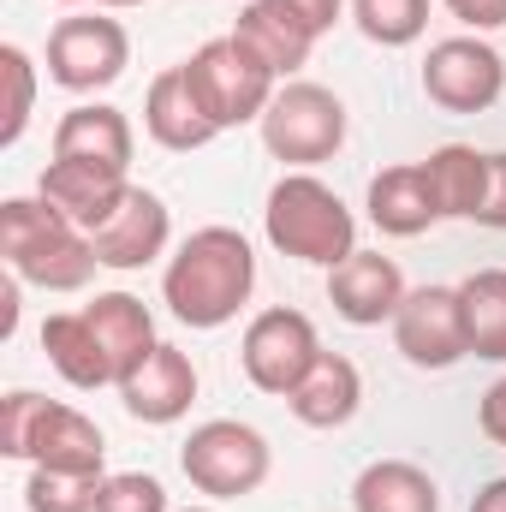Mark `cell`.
<instances>
[{
	"mask_svg": "<svg viewBox=\"0 0 506 512\" xmlns=\"http://www.w3.org/2000/svg\"><path fill=\"white\" fill-rule=\"evenodd\" d=\"M256 292V251L239 227H197L167 256L161 298L185 328H227Z\"/></svg>",
	"mask_w": 506,
	"mask_h": 512,
	"instance_id": "1",
	"label": "cell"
},
{
	"mask_svg": "<svg viewBox=\"0 0 506 512\" xmlns=\"http://www.w3.org/2000/svg\"><path fill=\"white\" fill-rule=\"evenodd\" d=\"M0 262L42 292H78L102 268L96 239L84 227H72L48 197H6L0 203Z\"/></svg>",
	"mask_w": 506,
	"mask_h": 512,
	"instance_id": "2",
	"label": "cell"
},
{
	"mask_svg": "<svg viewBox=\"0 0 506 512\" xmlns=\"http://www.w3.org/2000/svg\"><path fill=\"white\" fill-rule=\"evenodd\" d=\"M262 233L268 245L292 262H316V268H340L358 251V221L340 203V191H328L316 173H286L268 191L262 209Z\"/></svg>",
	"mask_w": 506,
	"mask_h": 512,
	"instance_id": "3",
	"label": "cell"
},
{
	"mask_svg": "<svg viewBox=\"0 0 506 512\" xmlns=\"http://www.w3.org/2000/svg\"><path fill=\"white\" fill-rule=\"evenodd\" d=\"M268 465H274V453H268L262 429L239 423V417H209L179 447V471L191 477V489L197 495H215V501H245V495H256L268 483Z\"/></svg>",
	"mask_w": 506,
	"mask_h": 512,
	"instance_id": "4",
	"label": "cell"
},
{
	"mask_svg": "<svg viewBox=\"0 0 506 512\" xmlns=\"http://www.w3.org/2000/svg\"><path fill=\"white\" fill-rule=\"evenodd\" d=\"M185 78H191L203 114L215 120V131L251 126V120L268 114V102H274V72L256 60L239 36H215V42H203V48L185 60Z\"/></svg>",
	"mask_w": 506,
	"mask_h": 512,
	"instance_id": "5",
	"label": "cell"
},
{
	"mask_svg": "<svg viewBox=\"0 0 506 512\" xmlns=\"http://www.w3.org/2000/svg\"><path fill=\"white\" fill-rule=\"evenodd\" d=\"M262 126V143L274 161H286L292 173L316 167V161H334L340 143H346V102L322 84H280L268 114L256 120Z\"/></svg>",
	"mask_w": 506,
	"mask_h": 512,
	"instance_id": "6",
	"label": "cell"
},
{
	"mask_svg": "<svg viewBox=\"0 0 506 512\" xmlns=\"http://www.w3.org/2000/svg\"><path fill=\"white\" fill-rule=\"evenodd\" d=\"M131 66V36L108 12H72L48 30V78L72 96H96L120 84Z\"/></svg>",
	"mask_w": 506,
	"mask_h": 512,
	"instance_id": "7",
	"label": "cell"
},
{
	"mask_svg": "<svg viewBox=\"0 0 506 512\" xmlns=\"http://www.w3.org/2000/svg\"><path fill=\"white\" fill-rule=\"evenodd\" d=\"M239 358H245V376H251L256 393L292 399V393H298V382H304V376L316 370V358H322L316 322H310L304 310H292V304H274V310L251 316Z\"/></svg>",
	"mask_w": 506,
	"mask_h": 512,
	"instance_id": "8",
	"label": "cell"
},
{
	"mask_svg": "<svg viewBox=\"0 0 506 512\" xmlns=\"http://www.w3.org/2000/svg\"><path fill=\"white\" fill-rule=\"evenodd\" d=\"M506 90V60L483 36H447L423 60V96L447 114H489Z\"/></svg>",
	"mask_w": 506,
	"mask_h": 512,
	"instance_id": "9",
	"label": "cell"
},
{
	"mask_svg": "<svg viewBox=\"0 0 506 512\" xmlns=\"http://www.w3.org/2000/svg\"><path fill=\"white\" fill-rule=\"evenodd\" d=\"M393 346L417 370H453L459 358H471L459 286H411L405 304H399V316H393Z\"/></svg>",
	"mask_w": 506,
	"mask_h": 512,
	"instance_id": "10",
	"label": "cell"
},
{
	"mask_svg": "<svg viewBox=\"0 0 506 512\" xmlns=\"http://www.w3.org/2000/svg\"><path fill=\"white\" fill-rule=\"evenodd\" d=\"M131 179L120 167H102V161H66V155H54L48 167H42V179H36V197H48L72 227H84V233H96V227H108L114 221V209L126 203Z\"/></svg>",
	"mask_w": 506,
	"mask_h": 512,
	"instance_id": "11",
	"label": "cell"
},
{
	"mask_svg": "<svg viewBox=\"0 0 506 512\" xmlns=\"http://www.w3.org/2000/svg\"><path fill=\"white\" fill-rule=\"evenodd\" d=\"M328 304L352 328H381L405 304V274L381 251H352L340 268H328Z\"/></svg>",
	"mask_w": 506,
	"mask_h": 512,
	"instance_id": "12",
	"label": "cell"
},
{
	"mask_svg": "<svg viewBox=\"0 0 506 512\" xmlns=\"http://www.w3.org/2000/svg\"><path fill=\"white\" fill-rule=\"evenodd\" d=\"M30 465L66 471V477H108V441L78 405L48 399L36 429H30Z\"/></svg>",
	"mask_w": 506,
	"mask_h": 512,
	"instance_id": "13",
	"label": "cell"
},
{
	"mask_svg": "<svg viewBox=\"0 0 506 512\" xmlns=\"http://www.w3.org/2000/svg\"><path fill=\"white\" fill-rule=\"evenodd\" d=\"M120 399L137 423H179L197 399V364L179 352V346H155L126 382H120Z\"/></svg>",
	"mask_w": 506,
	"mask_h": 512,
	"instance_id": "14",
	"label": "cell"
},
{
	"mask_svg": "<svg viewBox=\"0 0 506 512\" xmlns=\"http://www.w3.org/2000/svg\"><path fill=\"white\" fill-rule=\"evenodd\" d=\"M90 239H96L102 268H143V262H155V256L167 251V239H173V215H167V203H161L155 191L131 185L126 203L114 209V221L96 227Z\"/></svg>",
	"mask_w": 506,
	"mask_h": 512,
	"instance_id": "15",
	"label": "cell"
},
{
	"mask_svg": "<svg viewBox=\"0 0 506 512\" xmlns=\"http://www.w3.org/2000/svg\"><path fill=\"white\" fill-rule=\"evenodd\" d=\"M143 131H149L161 149H173V155H191V149H203V143L221 137L215 120L203 114L191 78H185V60L167 66V72H155V84H149V96H143Z\"/></svg>",
	"mask_w": 506,
	"mask_h": 512,
	"instance_id": "16",
	"label": "cell"
},
{
	"mask_svg": "<svg viewBox=\"0 0 506 512\" xmlns=\"http://www.w3.org/2000/svg\"><path fill=\"white\" fill-rule=\"evenodd\" d=\"M370 221H376V233H387V239H417V233H429L441 221L423 161L381 167L376 179H370Z\"/></svg>",
	"mask_w": 506,
	"mask_h": 512,
	"instance_id": "17",
	"label": "cell"
},
{
	"mask_svg": "<svg viewBox=\"0 0 506 512\" xmlns=\"http://www.w3.org/2000/svg\"><path fill=\"white\" fill-rule=\"evenodd\" d=\"M84 316H90V328H96V340H102V352H108V364H114V387L161 346L149 304L131 298V292H96V298L84 304Z\"/></svg>",
	"mask_w": 506,
	"mask_h": 512,
	"instance_id": "18",
	"label": "cell"
},
{
	"mask_svg": "<svg viewBox=\"0 0 506 512\" xmlns=\"http://www.w3.org/2000/svg\"><path fill=\"white\" fill-rule=\"evenodd\" d=\"M131 149H137L131 120L108 102H78L54 126V155H66V161H102V167L131 173Z\"/></svg>",
	"mask_w": 506,
	"mask_h": 512,
	"instance_id": "19",
	"label": "cell"
},
{
	"mask_svg": "<svg viewBox=\"0 0 506 512\" xmlns=\"http://www.w3.org/2000/svg\"><path fill=\"white\" fill-rule=\"evenodd\" d=\"M286 405H292V417L304 429H346L358 417V405H364V376H358V364L346 352H322L316 370L298 382V393Z\"/></svg>",
	"mask_w": 506,
	"mask_h": 512,
	"instance_id": "20",
	"label": "cell"
},
{
	"mask_svg": "<svg viewBox=\"0 0 506 512\" xmlns=\"http://www.w3.org/2000/svg\"><path fill=\"white\" fill-rule=\"evenodd\" d=\"M233 36L251 48L256 60L274 72V78H292L304 60H310V48H316V36L280 6V0H251V6H239V24H233Z\"/></svg>",
	"mask_w": 506,
	"mask_h": 512,
	"instance_id": "21",
	"label": "cell"
},
{
	"mask_svg": "<svg viewBox=\"0 0 506 512\" xmlns=\"http://www.w3.org/2000/svg\"><path fill=\"white\" fill-rule=\"evenodd\" d=\"M429 191H435V209L441 221H477L483 215V197H489V155L471 149V143H441L429 161Z\"/></svg>",
	"mask_w": 506,
	"mask_h": 512,
	"instance_id": "22",
	"label": "cell"
},
{
	"mask_svg": "<svg viewBox=\"0 0 506 512\" xmlns=\"http://www.w3.org/2000/svg\"><path fill=\"white\" fill-rule=\"evenodd\" d=\"M42 352H48V364L78 387V393L114 382V364H108V352H102V340H96V328H90L84 310H54V316H42Z\"/></svg>",
	"mask_w": 506,
	"mask_h": 512,
	"instance_id": "23",
	"label": "cell"
},
{
	"mask_svg": "<svg viewBox=\"0 0 506 512\" xmlns=\"http://www.w3.org/2000/svg\"><path fill=\"white\" fill-rule=\"evenodd\" d=\"M352 512H441V489L411 459H376L352 483Z\"/></svg>",
	"mask_w": 506,
	"mask_h": 512,
	"instance_id": "24",
	"label": "cell"
},
{
	"mask_svg": "<svg viewBox=\"0 0 506 512\" xmlns=\"http://www.w3.org/2000/svg\"><path fill=\"white\" fill-rule=\"evenodd\" d=\"M459 310H465V346L477 358L506 364V268H477L459 280Z\"/></svg>",
	"mask_w": 506,
	"mask_h": 512,
	"instance_id": "25",
	"label": "cell"
},
{
	"mask_svg": "<svg viewBox=\"0 0 506 512\" xmlns=\"http://www.w3.org/2000/svg\"><path fill=\"white\" fill-rule=\"evenodd\" d=\"M36 108V66L18 42H0V149H12Z\"/></svg>",
	"mask_w": 506,
	"mask_h": 512,
	"instance_id": "26",
	"label": "cell"
},
{
	"mask_svg": "<svg viewBox=\"0 0 506 512\" xmlns=\"http://www.w3.org/2000/svg\"><path fill=\"white\" fill-rule=\"evenodd\" d=\"M352 18L376 48H405L429 30V0H352Z\"/></svg>",
	"mask_w": 506,
	"mask_h": 512,
	"instance_id": "27",
	"label": "cell"
},
{
	"mask_svg": "<svg viewBox=\"0 0 506 512\" xmlns=\"http://www.w3.org/2000/svg\"><path fill=\"white\" fill-rule=\"evenodd\" d=\"M102 477H66V471H30L24 483V507L30 512H96Z\"/></svg>",
	"mask_w": 506,
	"mask_h": 512,
	"instance_id": "28",
	"label": "cell"
},
{
	"mask_svg": "<svg viewBox=\"0 0 506 512\" xmlns=\"http://www.w3.org/2000/svg\"><path fill=\"white\" fill-rule=\"evenodd\" d=\"M96 512H167V489L149 471H114V477H102Z\"/></svg>",
	"mask_w": 506,
	"mask_h": 512,
	"instance_id": "29",
	"label": "cell"
},
{
	"mask_svg": "<svg viewBox=\"0 0 506 512\" xmlns=\"http://www.w3.org/2000/svg\"><path fill=\"white\" fill-rule=\"evenodd\" d=\"M42 393H30V387H12L6 399H0V453L6 459H30V429H36V417H42Z\"/></svg>",
	"mask_w": 506,
	"mask_h": 512,
	"instance_id": "30",
	"label": "cell"
},
{
	"mask_svg": "<svg viewBox=\"0 0 506 512\" xmlns=\"http://www.w3.org/2000/svg\"><path fill=\"white\" fill-rule=\"evenodd\" d=\"M441 6H447L459 24H471L477 36H483V30H501V24H506V0H441Z\"/></svg>",
	"mask_w": 506,
	"mask_h": 512,
	"instance_id": "31",
	"label": "cell"
},
{
	"mask_svg": "<svg viewBox=\"0 0 506 512\" xmlns=\"http://www.w3.org/2000/svg\"><path fill=\"white\" fill-rule=\"evenodd\" d=\"M280 6H286V12L310 30V36L334 30V24H340V12H346V0H280Z\"/></svg>",
	"mask_w": 506,
	"mask_h": 512,
	"instance_id": "32",
	"label": "cell"
},
{
	"mask_svg": "<svg viewBox=\"0 0 506 512\" xmlns=\"http://www.w3.org/2000/svg\"><path fill=\"white\" fill-rule=\"evenodd\" d=\"M477 221L495 227V233H506V149L489 155V197H483V215H477Z\"/></svg>",
	"mask_w": 506,
	"mask_h": 512,
	"instance_id": "33",
	"label": "cell"
},
{
	"mask_svg": "<svg viewBox=\"0 0 506 512\" xmlns=\"http://www.w3.org/2000/svg\"><path fill=\"white\" fill-rule=\"evenodd\" d=\"M477 423H483V435L495 441V447H506V376L489 393H483V405H477Z\"/></svg>",
	"mask_w": 506,
	"mask_h": 512,
	"instance_id": "34",
	"label": "cell"
},
{
	"mask_svg": "<svg viewBox=\"0 0 506 512\" xmlns=\"http://www.w3.org/2000/svg\"><path fill=\"white\" fill-rule=\"evenodd\" d=\"M18 286H24V280L6 268V274H0V340L18 334Z\"/></svg>",
	"mask_w": 506,
	"mask_h": 512,
	"instance_id": "35",
	"label": "cell"
},
{
	"mask_svg": "<svg viewBox=\"0 0 506 512\" xmlns=\"http://www.w3.org/2000/svg\"><path fill=\"white\" fill-rule=\"evenodd\" d=\"M471 512H506V477H495V483H483V489L471 495Z\"/></svg>",
	"mask_w": 506,
	"mask_h": 512,
	"instance_id": "36",
	"label": "cell"
},
{
	"mask_svg": "<svg viewBox=\"0 0 506 512\" xmlns=\"http://www.w3.org/2000/svg\"><path fill=\"white\" fill-rule=\"evenodd\" d=\"M60 6H96V12H102V0H60Z\"/></svg>",
	"mask_w": 506,
	"mask_h": 512,
	"instance_id": "37",
	"label": "cell"
},
{
	"mask_svg": "<svg viewBox=\"0 0 506 512\" xmlns=\"http://www.w3.org/2000/svg\"><path fill=\"white\" fill-rule=\"evenodd\" d=\"M185 512H215V507H185Z\"/></svg>",
	"mask_w": 506,
	"mask_h": 512,
	"instance_id": "38",
	"label": "cell"
}]
</instances>
